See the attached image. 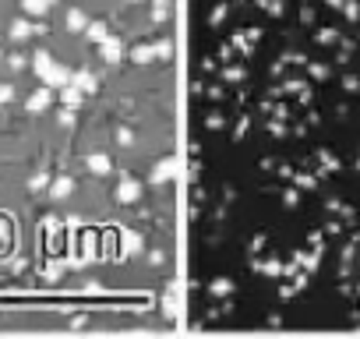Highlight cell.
Masks as SVG:
<instances>
[{
    "mask_svg": "<svg viewBox=\"0 0 360 339\" xmlns=\"http://www.w3.org/2000/svg\"><path fill=\"white\" fill-rule=\"evenodd\" d=\"M180 311V0H0V332Z\"/></svg>",
    "mask_w": 360,
    "mask_h": 339,
    "instance_id": "6da1fadb",
    "label": "cell"
}]
</instances>
